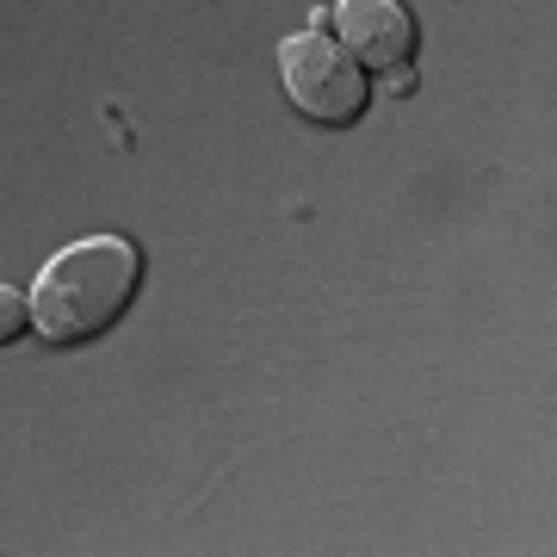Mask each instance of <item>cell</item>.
<instances>
[{
	"label": "cell",
	"instance_id": "1",
	"mask_svg": "<svg viewBox=\"0 0 557 557\" xmlns=\"http://www.w3.org/2000/svg\"><path fill=\"white\" fill-rule=\"evenodd\" d=\"M143 292V248L124 236H87L69 242L62 255L44 260L32 285V329L50 347L100 341Z\"/></svg>",
	"mask_w": 557,
	"mask_h": 557
},
{
	"label": "cell",
	"instance_id": "2",
	"mask_svg": "<svg viewBox=\"0 0 557 557\" xmlns=\"http://www.w3.org/2000/svg\"><path fill=\"white\" fill-rule=\"evenodd\" d=\"M278 81H285V100L298 106L310 124H322V131H347L372 106L366 69L329 32H298V38L278 44Z\"/></svg>",
	"mask_w": 557,
	"mask_h": 557
},
{
	"label": "cell",
	"instance_id": "3",
	"mask_svg": "<svg viewBox=\"0 0 557 557\" xmlns=\"http://www.w3.org/2000/svg\"><path fill=\"white\" fill-rule=\"evenodd\" d=\"M329 25L359 69H409L416 57V13L403 0H335Z\"/></svg>",
	"mask_w": 557,
	"mask_h": 557
},
{
	"label": "cell",
	"instance_id": "4",
	"mask_svg": "<svg viewBox=\"0 0 557 557\" xmlns=\"http://www.w3.org/2000/svg\"><path fill=\"white\" fill-rule=\"evenodd\" d=\"M25 329H32V298L13 292V285H0V347H13Z\"/></svg>",
	"mask_w": 557,
	"mask_h": 557
}]
</instances>
